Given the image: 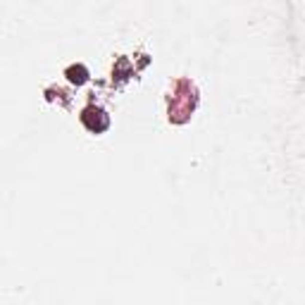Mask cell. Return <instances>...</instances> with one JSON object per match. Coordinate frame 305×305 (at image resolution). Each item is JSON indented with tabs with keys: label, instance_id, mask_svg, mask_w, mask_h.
Returning <instances> with one entry per match:
<instances>
[{
	"label": "cell",
	"instance_id": "6da1fadb",
	"mask_svg": "<svg viewBox=\"0 0 305 305\" xmlns=\"http://www.w3.org/2000/svg\"><path fill=\"white\" fill-rule=\"evenodd\" d=\"M67 76H69V81H74V84H84L88 79V72L84 65H76V67H69V69H67Z\"/></svg>",
	"mask_w": 305,
	"mask_h": 305
}]
</instances>
